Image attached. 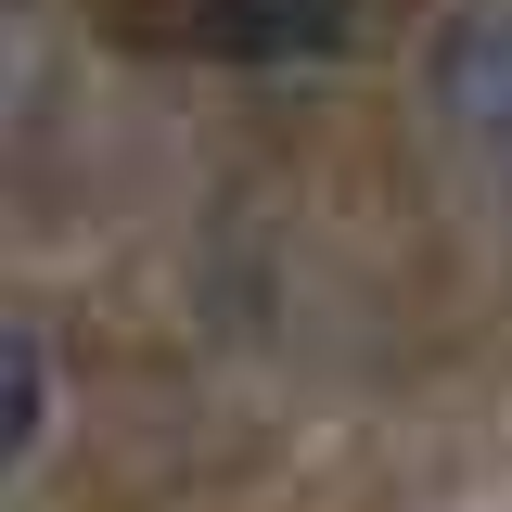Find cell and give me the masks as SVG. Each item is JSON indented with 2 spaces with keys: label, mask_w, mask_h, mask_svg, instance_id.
Wrapping results in <instances>:
<instances>
[{
  "label": "cell",
  "mask_w": 512,
  "mask_h": 512,
  "mask_svg": "<svg viewBox=\"0 0 512 512\" xmlns=\"http://www.w3.org/2000/svg\"><path fill=\"white\" fill-rule=\"evenodd\" d=\"M180 26L231 64H308L346 39V0H180Z\"/></svg>",
  "instance_id": "cell-1"
},
{
  "label": "cell",
  "mask_w": 512,
  "mask_h": 512,
  "mask_svg": "<svg viewBox=\"0 0 512 512\" xmlns=\"http://www.w3.org/2000/svg\"><path fill=\"white\" fill-rule=\"evenodd\" d=\"M436 77H448V116H461V128L512 167V13H461Z\"/></svg>",
  "instance_id": "cell-2"
},
{
  "label": "cell",
  "mask_w": 512,
  "mask_h": 512,
  "mask_svg": "<svg viewBox=\"0 0 512 512\" xmlns=\"http://www.w3.org/2000/svg\"><path fill=\"white\" fill-rule=\"evenodd\" d=\"M39 410H52V384H39V346H26V333L0 320V461L39 436Z\"/></svg>",
  "instance_id": "cell-3"
}]
</instances>
